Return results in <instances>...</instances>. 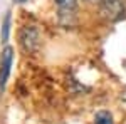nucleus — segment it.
Listing matches in <instances>:
<instances>
[{"label": "nucleus", "mask_w": 126, "mask_h": 124, "mask_svg": "<svg viewBox=\"0 0 126 124\" xmlns=\"http://www.w3.org/2000/svg\"><path fill=\"white\" fill-rule=\"evenodd\" d=\"M87 2H91V3H99L101 0H87Z\"/></svg>", "instance_id": "obj_8"}, {"label": "nucleus", "mask_w": 126, "mask_h": 124, "mask_svg": "<svg viewBox=\"0 0 126 124\" xmlns=\"http://www.w3.org/2000/svg\"><path fill=\"white\" fill-rule=\"evenodd\" d=\"M121 99H125V101H126V89L123 91V94H121Z\"/></svg>", "instance_id": "obj_7"}, {"label": "nucleus", "mask_w": 126, "mask_h": 124, "mask_svg": "<svg viewBox=\"0 0 126 124\" xmlns=\"http://www.w3.org/2000/svg\"><path fill=\"white\" fill-rule=\"evenodd\" d=\"M12 60H14V50H12V47H5L2 52V59H0V89H3L7 84Z\"/></svg>", "instance_id": "obj_3"}, {"label": "nucleus", "mask_w": 126, "mask_h": 124, "mask_svg": "<svg viewBox=\"0 0 126 124\" xmlns=\"http://www.w3.org/2000/svg\"><path fill=\"white\" fill-rule=\"evenodd\" d=\"M125 66H126V62H125Z\"/></svg>", "instance_id": "obj_10"}, {"label": "nucleus", "mask_w": 126, "mask_h": 124, "mask_svg": "<svg viewBox=\"0 0 126 124\" xmlns=\"http://www.w3.org/2000/svg\"><path fill=\"white\" fill-rule=\"evenodd\" d=\"M59 7V12L61 15H72L76 12V7H78V0H56Z\"/></svg>", "instance_id": "obj_4"}, {"label": "nucleus", "mask_w": 126, "mask_h": 124, "mask_svg": "<svg viewBox=\"0 0 126 124\" xmlns=\"http://www.w3.org/2000/svg\"><path fill=\"white\" fill-rule=\"evenodd\" d=\"M9 30H10V14H7V17L3 20V25H2V40L7 42L9 39Z\"/></svg>", "instance_id": "obj_6"}, {"label": "nucleus", "mask_w": 126, "mask_h": 124, "mask_svg": "<svg viewBox=\"0 0 126 124\" xmlns=\"http://www.w3.org/2000/svg\"><path fill=\"white\" fill-rule=\"evenodd\" d=\"M19 39H20V45H22V49L25 52L32 54V52H35L39 49V30L35 27H32V25L24 27L20 30Z\"/></svg>", "instance_id": "obj_2"}, {"label": "nucleus", "mask_w": 126, "mask_h": 124, "mask_svg": "<svg viewBox=\"0 0 126 124\" xmlns=\"http://www.w3.org/2000/svg\"><path fill=\"white\" fill-rule=\"evenodd\" d=\"M14 2H15V3H24L25 0H14Z\"/></svg>", "instance_id": "obj_9"}, {"label": "nucleus", "mask_w": 126, "mask_h": 124, "mask_svg": "<svg viewBox=\"0 0 126 124\" xmlns=\"http://www.w3.org/2000/svg\"><path fill=\"white\" fill-rule=\"evenodd\" d=\"M94 124H114V121H113L111 112H108V111H99V112H96V116H94Z\"/></svg>", "instance_id": "obj_5"}, {"label": "nucleus", "mask_w": 126, "mask_h": 124, "mask_svg": "<svg viewBox=\"0 0 126 124\" xmlns=\"http://www.w3.org/2000/svg\"><path fill=\"white\" fill-rule=\"evenodd\" d=\"M99 5H101L103 17L111 20V22H116V20L125 17V3H123V0H101Z\"/></svg>", "instance_id": "obj_1"}]
</instances>
